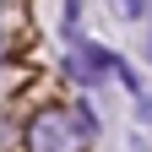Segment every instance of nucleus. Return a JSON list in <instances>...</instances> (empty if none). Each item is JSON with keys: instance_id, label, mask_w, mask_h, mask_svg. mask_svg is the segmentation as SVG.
<instances>
[{"instance_id": "1", "label": "nucleus", "mask_w": 152, "mask_h": 152, "mask_svg": "<svg viewBox=\"0 0 152 152\" xmlns=\"http://www.w3.org/2000/svg\"><path fill=\"white\" fill-rule=\"evenodd\" d=\"M27 141H33V152H71L82 136H76V125H71L65 109H44V114H33Z\"/></svg>"}, {"instance_id": "2", "label": "nucleus", "mask_w": 152, "mask_h": 152, "mask_svg": "<svg viewBox=\"0 0 152 152\" xmlns=\"http://www.w3.org/2000/svg\"><path fill=\"white\" fill-rule=\"evenodd\" d=\"M114 65H120V60H109V54L92 49V44H82V49H76V60H71V71L82 76V82H92V76H103V71H114Z\"/></svg>"}, {"instance_id": "3", "label": "nucleus", "mask_w": 152, "mask_h": 152, "mask_svg": "<svg viewBox=\"0 0 152 152\" xmlns=\"http://www.w3.org/2000/svg\"><path fill=\"white\" fill-rule=\"evenodd\" d=\"M6 141H11V125H6V120H0V147H6Z\"/></svg>"}]
</instances>
